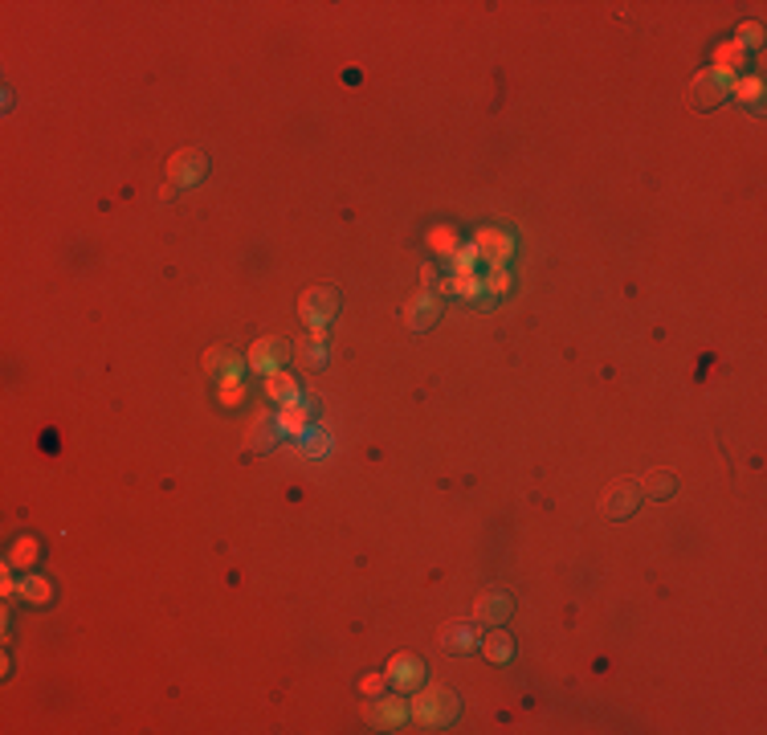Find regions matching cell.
<instances>
[{"label": "cell", "mask_w": 767, "mask_h": 735, "mask_svg": "<svg viewBox=\"0 0 767 735\" xmlns=\"http://www.w3.org/2000/svg\"><path fill=\"white\" fill-rule=\"evenodd\" d=\"M408 706H413V723L421 727V731H437V727H449L453 719L461 715L458 695H453V690H441V687H421V690H413Z\"/></svg>", "instance_id": "cell-1"}, {"label": "cell", "mask_w": 767, "mask_h": 735, "mask_svg": "<svg viewBox=\"0 0 767 735\" xmlns=\"http://www.w3.org/2000/svg\"><path fill=\"white\" fill-rule=\"evenodd\" d=\"M298 315H302V323L310 327V339L326 343V339H331V319L339 315V291H331V286L307 291L302 302H298Z\"/></svg>", "instance_id": "cell-2"}, {"label": "cell", "mask_w": 767, "mask_h": 735, "mask_svg": "<svg viewBox=\"0 0 767 735\" xmlns=\"http://www.w3.org/2000/svg\"><path fill=\"white\" fill-rule=\"evenodd\" d=\"M408 719H413V706H408L404 695H380L372 703V711H367V723L375 731H400Z\"/></svg>", "instance_id": "cell-3"}, {"label": "cell", "mask_w": 767, "mask_h": 735, "mask_svg": "<svg viewBox=\"0 0 767 735\" xmlns=\"http://www.w3.org/2000/svg\"><path fill=\"white\" fill-rule=\"evenodd\" d=\"M290 356H294V348H290L286 339H258L250 351V368L258 372V376H274V372H282V368L290 364Z\"/></svg>", "instance_id": "cell-4"}, {"label": "cell", "mask_w": 767, "mask_h": 735, "mask_svg": "<svg viewBox=\"0 0 767 735\" xmlns=\"http://www.w3.org/2000/svg\"><path fill=\"white\" fill-rule=\"evenodd\" d=\"M204 172H209V155L196 152V147H184V152H176L172 160H168V176H172L176 188H192V184H201Z\"/></svg>", "instance_id": "cell-5"}, {"label": "cell", "mask_w": 767, "mask_h": 735, "mask_svg": "<svg viewBox=\"0 0 767 735\" xmlns=\"http://www.w3.org/2000/svg\"><path fill=\"white\" fill-rule=\"evenodd\" d=\"M384 674H388V687L400 690V695H413V690L425 687V662L413 658V654H396Z\"/></svg>", "instance_id": "cell-6"}, {"label": "cell", "mask_w": 767, "mask_h": 735, "mask_svg": "<svg viewBox=\"0 0 767 735\" xmlns=\"http://www.w3.org/2000/svg\"><path fill=\"white\" fill-rule=\"evenodd\" d=\"M730 82H735V78H730V74H722V70H714V66H710L706 74H698V82H694V90H690V103H694V107H698V111L719 107L722 98H727Z\"/></svg>", "instance_id": "cell-7"}, {"label": "cell", "mask_w": 767, "mask_h": 735, "mask_svg": "<svg viewBox=\"0 0 767 735\" xmlns=\"http://www.w3.org/2000/svg\"><path fill=\"white\" fill-rule=\"evenodd\" d=\"M204 368H209V376L217 380V384H233V380H245L250 359H241L237 351H229V348H212L209 356H204Z\"/></svg>", "instance_id": "cell-8"}, {"label": "cell", "mask_w": 767, "mask_h": 735, "mask_svg": "<svg viewBox=\"0 0 767 735\" xmlns=\"http://www.w3.org/2000/svg\"><path fill=\"white\" fill-rule=\"evenodd\" d=\"M441 310H445V302H441V294H433V291H421V294H413L408 299V310H404V323L421 335V331H429L433 323L441 319Z\"/></svg>", "instance_id": "cell-9"}, {"label": "cell", "mask_w": 767, "mask_h": 735, "mask_svg": "<svg viewBox=\"0 0 767 735\" xmlns=\"http://www.w3.org/2000/svg\"><path fill=\"white\" fill-rule=\"evenodd\" d=\"M474 245H478V253L490 261V266H507V261L515 258V237H510L507 229H478Z\"/></svg>", "instance_id": "cell-10"}, {"label": "cell", "mask_w": 767, "mask_h": 735, "mask_svg": "<svg viewBox=\"0 0 767 735\" xmlns=\"http://www.w3.org/2000/svg\"><path fill=\"white\" fill-rule=\"evenodd\" d=\"M445 294H458V299H470L478 302V307H494V294L486 291V278L482 274H449V278L441 282Z\"/></svg>", "instance_id": "cell-11"}, {"label": "cell", "mask_w": 767, "mask_h": 735, "mask_svg": "<svg viewBox=\"0 0 767 735\" xmlns=\"http://www.w3.org/2000/svg\"><path fill=\"white\" fill-rule=\"evenodd\" d=\"M278 429H282V437H290V442H298V437L307 434L310 425H315V405L310 401H298V405H286V409H278Z\"/></svg>", "instance_id": "cell-12"}, {"label": "cell", "mask_w": 767, "mask_h": 735, "mask_svg": "<svg viewBox=\"0 0 767 735\" xmlns=\"http://www.w3.org/2000/svg\"><path fill=\"white\" fill-rule=\"evenodd\" d=\"M515 613V597L510 592H502V589H490V592H482L478 597V621L482 625H507V617Z\"/></svg>", "instance_id": "cell-13"}, {"label": "cell", "mask_w": 767, "mask_h": 735, "mask_svg": "<svg viewBox=\"0 0 767 735\" xmlns=\"http://www.w3.org/2000/svg\"><path fill=\"white\" fill-rule=\"evenodd\" d=\"M637 503H641V486L637 483H616L605 491V515H613V519H624V515H633Z\"/></svg>", "instance_id": "cell-14"}, {"label": "cell", "mask_w": 767, "mask_h": 735, "mask_svg": "<svg viewBox=\"0 0 767 735\" xmlns=\"http://www.w3.org/2000/svg\"><path fill=\"white\" fill-rule=\"evenodd\" d=\"M266 397L274 401L278 409H286V405H298V401H302V388H298V380L290 376L286 368H282V372L266 376Z\"/></svg>", "instance_id": "cell-15"}, {"label": "cell", "mask_w": 767, "mask_h": 735, "mask_svg": "<svg viewBox=\"0 0 767 735\" xmlns=\"http://www.w3.org/2000/svg\"><path fill=\"white\" fill-rule=\"evenodd\" d=\"M482 654H486V662H494V666H507V662H515V638H510L507 629H490L486 638H482Z\"/></svg>", "instance_id": "cell-16"}, {"label": "cell", "mask_w": 767, "mask_h": 735, "mask_svg": "<svg viewBox=\"0 0 767 735\" xmlns=\"http://www.w3.org/2000/svg\"><path fill=\"white\" fill-rule=\"evenodd\" d=\"M37 556H41V543L33 540V535H21V540L9 548V560H4V568H9V572H21V576H25V572H33Z\"/></svg>", "instance_id": "cell-17"}, {"label": "cell", "mask_w": 767, "mask_h": 735, "mask_svg": "<svg viewBox=\"0 0 767 735\" xmlns=\"http://www.w3.org/2000/svg\"><path fill=\"white\" fill-rule=\"evenodd\" d=\"M727 95H735L743 107L759 111V107H763V78H759V74H738L735 82H730Z\"/></svg>", "instance_id": "cell-18"}, {"label": "cell", "mask_w": 767, "mask_h": 735, "mask_svg": "<svg viewBox=\"0 0 767 735\" xmlns=\"http://www.w3.org/2000/svg\"><path fill=\"white\" fill-rule=\"evenodd\" d=\"M17 597L29 600V605H49V600H54V584H49L45 576H37V572H25L17 581Z\"/></svg>", "instance_id": "cell-19"}, {"label": "cell", "mask_w": 767, "mask_h": 735, "mask_svg": "<svg viewBox=\"0 0 767 735\" xmlns=\"http://www.w3.org/2000/svg\"><path fill=\"white\" fill-rule=\"evenodd\" d=\"M743 66H747V49H738L735 41H722V45L714 49V70L738 78V74H743Z\"/></svg>", "instance_id": "cell-20"}, {"label": "cell", "mask_w": 767, "mask_h": 735, "mask_svg": "<svg viewBox=\"0 0 767 735\" xmlns=\"http://www.w3.org/2000/svg\"><path fill=\"white\" fill-rule=\"evenodd\" d=\"M425 242H429V250H433V253H441L445 261H449L453 253L461 250V237H458V229H453V225H433Z\"/></svg>", "instance_id": "cell-21"}, {"label": "cell", "mask_w": 767, "mask_h": 735, "mask_svg": "<svg viewBox=\"0 0 767 735\" xmlns=\"http://www.w3.org/2000/svg\"><path fill=\"white\" fill-rule=\"evenodd\" d=\"M298 450L307 458H331V450H335V442H331V434H323V429L310 425L307 434L298 437Z\"/></svg>", "instance_id": "cell-22"}, {"label": "cell", "mask_w": 767, "mask_h": 735, "mask_svg": "<svg viewBox=\"0 0 767 735\" xmlns=\"http://www.w3.org/2000/svg\"><path fill=\"white\" fill-rule=\"evenodd\" d=\"M441 646L445 649H458V654H470V649L478 646V629H474V625H449L441 633Z\"/></svg>", "instance_id": "cell-23"}, {"label": "cell", "mask_w": 767, "mask_h": 735, "mask_svg": "<svg viewBox=\"0 0 767 735\" xmlns=\"http://www.w3.org/2000/svg\"><path fill=\"white\" fill-rule=\"evenodd\" d=\"M282 442V429H278V421L274 417H261L258 421V434L250 437V445L258 450V454H266V450H274V445Z\"/></svg>", "instance_id": "cell-24"}, {"label": "cell", "mask_w": 767, "mask_h": 735, "mask_svg": "<svg viewBox=\"0 0 767 735\" xmlns=\"http://www.w3.org/2000/svg\"><path fill=\"white\" fill-rule=\"evenodd\" d=\"M641 494H649V499L665 503V499H673V494H678V478H673V475H649L641 483Z\"/></svg>", "instance_id": "cell-25"}, {"label": "cell", "mask_w": 767, "mask_h": 735, "mask_svg": "<svg viewBox=\"0 0 767 735\" xmlns=\"http://www.w3.org/2000/svg\"><path fill=\"white\" fill-rule=\"evenodd\" d=\"M478 266H482V253H478V245H474V242H466L449 258V270L453 274H478Z\"/></svg>", "instance_id": "cell-26"}, {"label": "cell", "mask_w": 767, "mask_h": 735, "mask_svg": "<svg viewBox=\"0 0 767 735\" xmlns=\"http://www.w3.org/2000/svg\"><path fill=\"white\" fill-rule=\"evenodd\" d=\"M298 359H302V368H310V372L326 368V343H318V339H310V335H307V343L298 348Z\"/></svg>", "instance_id": "cell-27"}, {"label": "cell", "mask_w": 767, "mask_h": 735, "mask_svg": "<svg viewBox=\"0 0 767 735\" xmlns=\"http://www.w3.org/2000/svg\"><path fill=\"white\" fill-rule=\"evenodd\" d=\"M735 45H738V49H759V45H763V25H759V21H747V25H738Z\"/></svg>", "instance_id": "cell-28"}, {"label": "cell", "mask_w": 767, "mask_h": 735, "mask_svg": "<svg viewBox=\"0 0 767 735\" xmlns=\"http://www.w3.org/2000/svg\"><path fill=\"white\" fill-rule=\"evenodd\" d=\"M217 397L225 409H237L245 401V380H233V384H217Z\"/></svg>", "instance_id": "cell-29"}, {"label": "cell", "mask_w": 767, "mask_h": 735, "mask_svg": "<svg viewBox=\"0 0 767 735\" xmlns=\"http://www.w3.org/2000/svg\"><path fill=\"white\" fill-rule=\"evenodd\" d=\"M486 291L499 299V294L510 291V270L507 266H490V278H486Z\"/></svg>", "instance_id": "cell-30"}, {"label": "cell", "mask_w": 767, "mask_h": 735, "mask_svg": "<svg viewBox=\"0 0 767 735\" xmlns=\"http://www.w3.org/2000/svg\"><path fill=\"white\" fill-rule=\"evenodd\" d=\"M388 687V674H367L364 678V695H372V698H380V690Z\"/></svg>", "instance_id": "cell-31"}, {"label": "cell", "mask_w": 767, "mask_h": 735, "mask_svg": "<svg viewBox=\"0 0 767 735\" xmlns=\"http://www.w3.org/2000/svg\"><path fill=\"white\" fill-rule=\"evenodd\" d=\"M0 592H4V600L17 597V581H12V572H9V568H4V581H0Z\"/></svg>", "instance_id": "cell-32"}]
</instances>
